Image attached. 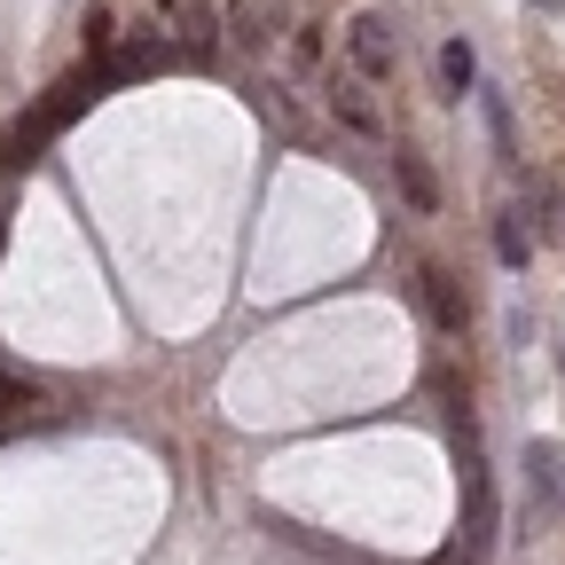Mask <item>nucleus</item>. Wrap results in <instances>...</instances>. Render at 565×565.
Returning <instances> with one entry per match:
<instances>
[{"label": "nucleus", "mask_w": 565, "mask_h": 565, "mask_svg": "<svg viewBox=\"0 0 565 565\" xmlns=\"http://www.w3.org/2000/svg\"><path fill=\"white\" fill-rule=\"evenodd\" d=\"M526 479H534V494L565 519V448L557 440H526Z\"/></svg>", "instance_id": "20e7f679"}, {"label": "nucleus", "mask_w": 565, "mask_h": 565, "mask_svg": "<svg viewBox=\"0 0 565 565\" xmlns=\"http://www.w3.org/2000/svg\"><path fill=\"white\" fill-rule=\"evenodd\" d=\"M494 526H503V511H494V479H487V463H479V448H471V456H463V565H479L494 542H503Z\"/></svg>", "instance_id": "f257e3e1"}, {"label": "nucleus", "mask_w": 565, "mask_h": 565, "mask_svg": "<svg viewBox=\"0 0 565 565\" xmlns=\"http://www.w3.org/2000/svg\"><path fill=\"white\" fill-rule=\"evenodd\" d=\"M0 244H9V221H0Z\"/></svg>", "instance_id": "f8f14e48"}, {"label": "nucleus", "mask_w": 565, "mask_h": 565, "mask_svg": "<svg viewBox=\"0 0 565 565\" xmlns=\"http://www.w3.org/2000/svg\"><path fill=\"white\" fill-rule=\"evenodd\" d=\"M416 291H424V315H433V330H463V322H471V291L456 282V267L424 259V267H416Z\"/></svg>", "instance_id": "f03ea898"}, {"label": "nucleus", "mask_w": 565, "mask_h": 565, "mask_svg": "<svg viewBox=\"0 0 565 565\" xmlns=\"http://www.w3.org/2000/svg\"><path fill=\"white\" fill-rule=\"evenodd\" d=\"M345 55H353V71H362V79H385V71L401 63L393 24H385V17H353V24H345Z\"/></svg>", "instance_id": "7ed1b4c3"}, {"label": "nucleus", "mask_w": 565, "mask_h": 565, "mask_svg": "<svg viewBox=\"0 0 565 565\" xmlns=\"http://www.w3.org/2000/svg\"><path fill=\"white\" fill-rule=\"evenodd\" d=\"M534 236H526V212H494V259L503 267H526Z\"/></svg>", "instance_id": "423d86ee"}, {"label": "nucleus", "mask_w": 565, "mask_h": 565, "mask_svg": "<svg viewBox=\"0 0 565 565\" xmlns=\"http://www.w3.org/2000/svg\"><path fill=\"white\" fill-rule=\"evenodd\" d=\"M534 9H565V0H534Z\"/></svg>", "instance_id": "9b49d317"}, {"label": "nucleus", "mask_w": 565, "mask_h": 565, "mask_svg": "<svg viewBox=\"0 0 565 565\" xmlns=\"http://www.w3.org/2000/svg\"><path fill=\"white\" fill-rule=\"evenodd\" d=\"M557 362H565V345H557Z\"/></svg>", "instance_id": "ddd939ff"}, {"label": "nucleus", "mask_w": 565, "mask_h": 565, "mask_svg": "<svg viewBox=\"0 0 565 565\" xmlns=\"http://www.w3.org/2000/svg\"><path fill=\"white\" fill-rule=\"evenodd\" d=\"M534 212H542V236H557V244H565V189H550V181H542V189H534Z\"/></svg>", "instance_id": "1a4fd4ad"}, {"label": "nucleus", "mask_w": 565, "mask_h": 565, "mask_svg": "<svg viewBox=\"0 0 565 565\" xmlns=\"http://www.w3.org/2000/svg\"><path fill=\"white\" fill-rule=\"evenodd\" d=\"M228 24H236L244 47H267L275 24H282V0H236V17H228Z\"/></svg>", "instance_id": "39448f33"}, {"label": "nucleus", "mask_w": 565, "mask_h": 565, "mask_svg": "<svg viewBox=\"0 0 565 565\" xmlns=\"http://www.w3.org/2000/svg\"><path fill=\"white\" fill-rule=\"evenodd\" d=\"M440 79H448V95H463V87L479 79V55H471V40H448V47H440Z\"/></svg>", "instance_id": "6e6552de"}, {"label": "nucleus", "mask_w": 565, "mask_h": 565, "mask_svg": "<svg viewBox=\"0 0 565 565\" xmlns=\"http://www.w3.org/2000/svg\"><path fill=\"white\" fill-rule=\"evenodd\" d=\"M87 47H95V55H110V17H103V9L87 17Z\"/></svg>", "instance_id": "9d476101"}, {"label": "nucleus", "mask_w": 565, "mask_h": 565, "mask_svg": "<svg viewBox=\"0 0 565 565\" xmlns=\"http://www.w3.org/2000/svg\"><path fill=\"white\" fill-rule=\"evenodd\" d=\"M393 173H401V189H408V204H416V212H433V204H440V189H433V166H424L416 150H401V158H393Z\"/></svg>", "instance_id": "0eeeda50"}]
</instances>
